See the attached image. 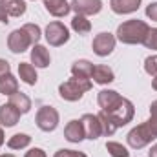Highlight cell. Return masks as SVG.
I'll use <instances>...</instances> for the list:
<instances>
[{
    "label": "cell",
    "mask_w": 157,
    "mask_h": 157,
    "mask_svg": "<svg viewBox=\"0 0 157 157\" xmlns=\"http://www.w3.org/2000/svg\"><path fill=\"white\" fill-rule=\"evenodd\" d=\"M102 112L117 124V128L126 126L128 122H132V119L135 115V108H133L132 101L126 99V97H121L113 106H110L108 110H102Z\"/></svg>",
    "instance_id": "cell-3"
},
{
    "label": "cell",
    "mask_w": 157,
    "mask_h": 157,
    "mask_svg": "<svg viewBox=\"0 0 157 157\" xmlns=\"http://www.w3.org/2000/svg\"><path fill=\"white\" fill-rule=\"evenodd\" d=\"M146 17H148L150 20L157 22V2H152V4L146 6Z\"/></svg>",
    "instance_id": "cell-32"
},
{
    "label": "cell",
    "mask_w": 157,
    "mask_h": 157,
    "mask_svg": "<svg viewBox=\"0 0 157 157\" xmlns=\"http://www.w3.org/2000/svg\"><path fill=\"white\" fill-rule=\"evenodd\" d=\"M42 2H44L46 11L49 15L57 17V18H62L71 11V6H70L68 0H42Z\"/></svg>",
    "instance_id": "cell-14"
},
{
    "label": "cell",
    "mask_w": 157,
    "mask_h": 157,
    "mask_svg": "<svg viewBox=\"0 0 157 157\" xmlns=\"http://www.w3.org/2000/svg\"><path fill=\"white\" fill-rule=\"evenodd\" d=\"M152 88H154V90L157 91V77H154V78H152Z\"/></svg>",
    "instance_id": "cell-38"
},
{
    "label": "cell",
    "mask_w": 157,
    "mask_h": 157,
    "mask_svg": "<svg viewBox=\"0 0 157 157\" xmlns=\"http://www.w3.org/2000/svg\"><path fill=\"white\" fill-rule=\"evenodd\" d=\"M24 157H48V155H46V152L42 148H31L29 152H26Z\"/></svg>",
    "instance_id": "cell-33"
},
{
    "label": "cell",
    "mask_w": 157,
    "mask_h": 157,
    "mask_svg": "<svg viewBox=\"0 0 157 157\" xmlns=\"http://www.w3.org/2000/svg\"><path fill=\"white\" fill-rule=\"evenodd\" d=\"M7 73H11V66H9V62L4 60V59H0V77H4V75H7Z\"/></svg>",
    "instance_id": "cell-34"
},
{
    "label": "cell",
    "mask_w": 157,
    "mask_h": 157,
    "mask_svg": "<svg viewBox=\"0 0 157 157\" xmlns=\"http://www.w3.org/2000/svg\"><path fill=\"white\" fill-rule=\"evenodd\" d=\"M60 115L53 106H40L37 115H35V122L42 132H53L59 126Z\"/></svg>",
    "instance_id": "cell-6"
},
{
    "label": "cell",
    "mask_w": 157,
    "mask_h": 157,
    "mask_svg": "<svg viewBox=\"0 0 157 157\" xmlns=\"http://www.w3.org/2000/svg\"><path fill=\"white\" fill-rule=\"evenodd\" d=\"M91 78H93L95 84L106 86V84H110V82L115 80V73H113V70H112L110 66H106V64H97V66H93Z\"/></svg>",
    "instance_id": "cell-12"
},
{
    "label": "cell",
    "mask_w": 157,
    "mask_h": 157,
    "mask_svg": "<svg viewBox=\"0 0 157 157\" xmlns=\"http://www.w3.org/2000/svg\"><path fill=\"white\" fill-rule=\"evenodd\" d=\"M0 2H2V0H0Z\"/></svg>",
    "instance_id": "cell-40"
},
{
    "label": "cell",
    "mask_w": 157,
    "mask_h": 157,
    "mask_svg": "<svg viewBox=\"0 0 157 157\" xmlns=\"http://www.w3.org/2000/svg\"><path fill=\"white\" fill-rule=\"evenodd\" d=\"M0 157H15V155H13V154H2Z\"/></svg>",
    "instance_id": "cell-39"
},
{
    "label": "cell",
    "mask_w": 157,
    "mask_h": 157,
    "mask_svg": "<svg viewBox=\"0 0 157 157\" xmlns=\"http://www.w3.org/2000/svg\"><path fill=\"white\" fill-rule=\"evenodd\" d=\"M82 128H84V137L90 141H97L102 135V128H101V121L97 117V113H84L80 117Z\"/></svg>",
    "instance_id": "cell-9"
},
{
    "label": "cell",
    "mask_w": 157,
    "mask_h": 157,
    "mask_svg": "<svg viewBox=\"0 0 157 157\" xmlns=\"http://www.w3.org/2000/svg\"><path fill=\"white\" fill-rule=\"evenodd\" d=\"M144 46H146L148 49H155L157 51V28H150L148 37L144 40Z\"/></svg>",
    "instance_id": "cell-30"
},
{
    "label": "cell",
    "mask_w": 157,
    "mask_h": 157,
    "mask_svg": "<svg viewBox=\"0 0 157 157\" xmlns=\"http://www.w3.org/2000/svg\"><path fill=\"white\" fill-rule=\"evenodd\" d=\"M33 46H35L33 40L24 28H18V29L11 31L9 37H7V48H9L11 53H24Z\"/></svg>",
    "instance_id": "cell-7"
},
{
    "label": "cell",
    "mask_w": 157,
    "mask_h": 157,
    "mask_svg": "<svg viewBox=\"0 0 157 157\" xmlns=\"http://www.w3.org/2000/svg\"><path fill=\"white\" fill-rule=\"evenodd\" d=\"M28 33H29V37H31V40H33V44H39L40 37H42V31H40V28L37 26V24H31V22H28V24H24L22 26Z\"/></svg>",
    "instance_id": "cell-29"
},
{
    "label": "cell",
    "mask_w": 157,
    "mask_h": 157,
    "mask_svg": "<svg viewBox=\"0 0 157 157\" xmlns=\"http://www.w3.org/2000/svg\"><path fill=\"white\" fill-rule=\"evenodd\" d=\"M17 91H18V78L15 77V75L7 73V75L0 77V93H2V95L11 97V95L17 93Z\"/></svg>",
    "instance_id": "cell-21"
},
{
    "label": "cell",
    "mask_w": 157,
    "mask_h": 157,
    "mask_svg": "<svg viewBox=\"0 0 157 157\" xmlns=\"http://www.w3.org/2000/svg\"><path fill=\"white\" fill-rule=\"evenodd\" d=\"M31 144V137L28 133H15L7 139V146L11 150H24Z\"/></svg>",
    "instance_id": "cell-23"
},
{
    "label": "cell",
    "mask_w": 157,
    "mask_h": 157,
    "mask_svg": "<svg viewBox=\"0 0 157 157\" xmlns=\"http://www.w3.org/2000/svg\"><path fill=\"white\" fill-rule=\"evenodd\" d=\"M91 88H93L91 78L71 77L59 86V95H60V99H64L68 102H75V101H80L84 97V93H88Z\"/></svg>",
    "instance_id": "cell-2"
},
{
    "label": "cell",
    "mask_w": 157,
    "mask_h": 157,
    "mask_svg": "<svg viewBox=\"0 0 157 157\" xmlns=\"http://www.w3.org/2000/svg\"><path fill=\"white\" fill-rule=\"evenodd\" d=\"M7 18H9V15H7V13H6V9L0 6V24H7V22H9Z\"/></svg>",
    "instance_id": "cell-35"
},
{
    "label": "cell",
    "mask_w": 157,
    "mask_h": 157,
    "mask_svg": "<svg viewBox=\"0 0 157 157\" xmlns=\"http://www.w3.org/2000/svg\"><path fill=\"white\" fill-rule=\"evenodd\" d=\"M148 157H157V143L150 148V152H148Z\"/></svg>",
    "instance_id": "cell-36"
},
{
    "label": "cell",
    "mask_w": 157,
    "mask_h": 157,
    "mask_svg": "<svg viewBox=\"0 0 157 157\" xmlns=\"http://www.w3.org/2000/svg\"><path fill=\"white\" fill-rule=\"evenodd\" d=\"M115 42H117L115 35H112L108 31H102V33L95 35V39L91 42V49L97 57H108L115 49Z\"/></svg>",
    "instance_id": "cell-8"
},
{
    "label": "cell",
    "mask_w": 157,
    "mask_h": 157,
    "mask_svg": "<svg viewBox=\"0 0 157 157\" xmlns=\"http://www.w3.org/2000/svg\"><path fill=\"white\" fill-rule=\"evenodd\" d=\"M9 102H11L20 113H28V112L31 110V99H29L26 93H22V91L13 93V95L9 97Z\"/></svg>",
    "instance_id": "cell-22"
},
{
    "label": "cell",
    "mask_w": 157,
    "mask_h": 157,
    "mask_svg": "<svg viewBox=\"0 0 157 157\" xmlns=\"http://www.w3.org/2000/svg\"><path fill=\"white\" fill-rule=\"evenodd\" d=\"M126 141H128V144H130L133 150H141V148L148 146L150 143H154L155 137H154V133L150 132L148 124H146V122H141V124H137L135 128L130 130V133L126 135Z\"/></svg>",
    "instance_id": "cell-4"
},
{
    "label": "cell",
    "mask_w": 157,
    "mask_h": 157,
    "mask_svg": "<svg viewBox=\"0 0 157 157\" xmlns=\"http://www.w3.org/2000/svg\"><path fill=\"white\" fill-rule=\"evenodd\" d=\"M71 29L75 33H78V35H88L91 31V22L86 17H82V15H75L71 18Z\"/></svg>",
    "instance_id": "cell-24"
},
{
    "label": "cell",
    "mask_w": 157,
    "mask_h": 157,
    "mask_svg": "<svg viewBox=\"0 0 157 157\" xmlns=\"http://www.w3.org/2000/svg\"><path fill=\"white\" fill-rule=\"evenodd\" d=\"M148 31H150V26L144 20L132 18V20L122 22L117 28L115 39L122 44H144V40L148 37Z\"/></svg>",
    "instance_id": "cell-1"
},
{
    "label": "cell",
    "mask_w": 157,
    "mask_h": 157,
    "mask_svg": "<svg viewBox=\"0 0 157 157\" xmlns=\"http://www.w3.org/2000/svg\"><path fill=\"white\" fill-rule=\"evenodd\" d=\"M119 99H121V95L115 90H101L99 95H97V102H99L101 110H108L110 106H113L117 102Z\"/></svg>",
    "instance_id": "cell-20"
},
{
    "label": "cell",
    "mask_w": 157,
    "mask_h": 157,
    "mask_svg": "<svg viewBox=\"0 0 157 157\" xmlns=\"http://www.w3.org/2000/svg\"><path fill=\"white\" fill-rule=\"evenodd\" d=\"M53 157H88L86 154H82V152H75V150H68V148H60V150H57L55 152V155Z\"/></svg>",
    "instance_id": "cell-31"
},
{
    "label": "cell",
    "mask_w": 157,
    "mask_h": 157,
    "mask_svg": "<svg viewBox=\"0 0 157 157\" xmlns=\"http://www.w3.org/2000/svg\"><path fill=\"white\" fill-rule=\"evenodd\" d=\"M0 6L6 9V13L9 17H22L26 13V9H28L24 0H2Z\"/></svg>",
    "instance_id": "cell-19"
},
{
    "label": "cell",
    "mask_w": 157,
    "mask_h": 157,
    "mask_svg": "<svg viewBox=\"0 0 157 157\" xmlns=\"http://www.w3.org/2000/svg\"><path fill=\"white\" fill-rule=\"evenodd\" d=\"M146 124H148L150 132L154 133V137L157 139V101L150 104V119L146 121Z\"/></svg>",
    "instance_id": "cell-27"
},
{
    "label": "cell",
    "mask_w": 157,
    "mask_h": 157,
    "mask_svg": "<svg viewBox=\"0 0 157 157\" xmlns=\"http://www.w3.org/2000/svg\"><path fill=\"white\" fill-rule=\"evenodd\" d=\"M51 62V55L48 51L46 46H40V44H35L31 48V64L35 68H48Z\"/></svg>",
    "instance_id": "cell-15"
},
{
    "label": "cell",
    "mask_w": 157,
    "mask_h": 157,
    "mask_svg": "<svg viewBox=\"0 0 157 157\" xmlns=\"http://www.w3.org/2000/svg\"><path fill=\"white\" fill-rule=\"evenodd\" d=\"M64 137H66L70 143H73V144H78L80 141L86 139V137H84V128H82L80 119H73V121H70V122L66 124V128H64Z\"/></svg>",
    "instance_id": "cell-13"
},
{
    "label": "cell",
    "mask_w": 157,
    "mask_h": 157,
    "mask_svg": "<svg viewBox=\"0 0 157 157\" xmlns=\"http://www.w3.org/2000/svg\"><path fill=\"white\" fill-rule=\"evenodd\" d=\"M70 6H71V9L75 11V15L91 17V15L101 13V9H102V0H71Z\"/></svg>",
    "instance_id": "cell-10"
},
{
    "label": "cell",
    "mask_w": 157,
    "mask_h": 157,
    "mask_svg": "<svg viewBox=\"0 0 157 157\" xmlns=\"http://www.w3.org/2000/svg\"><path fill=\"white\" fill-rule=\"evenodd\" d=\"M97 117H99V121H101V128H102V135H106V137H112L115 132H117V124L112 121V119L108 117L102 110L97 113Z\"/></svg>",
    "instance_id": "cell-25"
},
{
    "label": "cell",
    "mask_w": 157,
    "mask_h": 157,
    "mask_svg": "<svg viewBox=\"0 0 157 157\" xmlns=\"http://www.w3.org/2000/svg\"><path fill=\"white\" fill-rule=\"evenodd\" d=\"M20 115H22V113H20L11 102H6V104L0 106V124L6 126V128L15 126V124L20 121Z\"/></svg>",
    "instance_id": "cell-11"
},
{
    "label": "cell",
    "mask_w": 157,
    "mask_h": 157,
    "mask_svg": "<svg viewBox=\"0 0 157 157\" xmlns=\"http://www.w3.org/2000/svg\"><path fill=\"white\" fill-rule=\"evenodd\" d=\"M141 6V0H110V7L115 15H130L135 13Z\"/></svg>",
    "instance_id": "cell-16"
},
{
    "label": "cell",
    "mask_w": 157,
    "mask_h": 157,
    "mask_svg": "<svg viewBox=\"0 0 157 157\" xmlns=\"http://www.w3.org/2000/svg\"><path fill=\"white\" fill-rule=\"evenodd\" d=\"M144 71L150 77H157V55H150L144 59Z\"/></svg>",
    "instance_id": "cell-28"
},
{
    "label": "cell",
    "mask_w": 157,
    "mask_h": 157,
    "mask_svg": "<svg viewBox=\"0 0 157 157\" xmlns=\"http://www.w3.org/2000/svg\"><path fill=\"white\" fill-rule=\"evenodd\" d=\"M44 37L48 40L49 46L53 48H59V46H64L68 40H70V29L60 22V20H53L46 26V33Z\"/></svg>",
    "instance_id": "cell-5"
},
{
    "label": "cell",
    "mask_w": 157,
    "mask_h": 157,
    "mask_svg": "<svg viewBox=\"0 0 157 157\" xmlns=\"http://www.w3.org/2000/svg\"><path fill=\"white\" fill-rule=\"evenodd\" d=\"M4 143H6V135H4V130L0 128V146H2Z\"/></svg>",
    "instance_id": "cell-37"
},
{
    "label": "cell",
    "mask_w": 157,
    "mask_h": 157,
    "mask_svg": "<svg viewBox=\"0 0 157 157\" xmlns=\"http://www.w3.org/2000/svg\"><path fill=\"white\" fill-rule=\"evenodd\" d=\"M18 77L22 82H26V84H29V86H35L37 84V68L33 66V64H29V62H20L18 64Z\"/></svg>",
    "instance_id": "cell-17"
},
{
    "label": "cell",
    "mask_w": 157,
    "mask_h": 157,
    "mask_svg": "<svg viewBox=\"0 0 157 157\" xmlns=\"http://www.w3.org/2000/svg\"><path fill=\"white\" fill-rule=\"evenodd\" d=\"M91 71H93V64L86 59L75 60L71 64V75L77 78H91Z\"/></svg>",
    "instance_id": "cell-18"
},
{
    "label": "cell",
    "mask_w": 157,
    "mask_h": 157,
    "mask_svg": "<svg viewBox=\"0 0 157 157\" xmlns=\"http://www.w3.org/2000/svg\"><path fill=\"white\" fill-rule=\"evenodd\" d=\"M106 150L112 157H130V152L124 144L121 143H115V141H108L106 143Z\"/></svg>",
    "instance_id": "cell-26"
}]
</instances>
